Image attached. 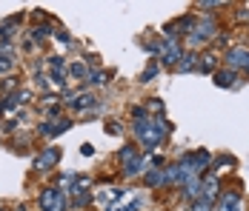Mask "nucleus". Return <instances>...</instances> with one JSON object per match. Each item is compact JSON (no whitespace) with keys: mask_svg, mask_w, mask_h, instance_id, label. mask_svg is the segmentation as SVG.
<instances>
[{"mask_svg":"<svg viewBox=\"0 0 249 211\" xmlns=\"http://www.w3.org/2000/svg\"><path fill=\"white\" fill-rule=\"evenodd\" d=\"M218 211H244V209H241V197H238V194H224L221 209H218Z\"/></svg>","mask_w":249,"mask_h":211,"instance_id":"nucleus-6","label":"nucleus"},{"mask_svg":"<svg viewBox=\"0 0 249 211\" xmlns=\"http://www.w3.org/2000/svg\"><path fill=\"white\" fill-rule=\"evenodd\" d=\"M54 160H57V151H49V154H43V157H40V160H37V168H43V165H46V168H49V165L54 163Z\"/></svg>","mask_w":249,"mask_h":211,"instance_id":"nucleus-9","label":"nucleus"},{"mask_svg":"<svg viewBox=\"0 0 249 211\" xmlns=\"http://www.w3.org/2000/svg\"><path fill=\"white\" fill-rule=\"evenodd\" d=\"M178 57H183L180 46H178L175 40H166V43H163V63H178Z\"/></svg>","mask_w":249,"mask_h":211,"instance_id":"nucleus-4","label":"nucleus"},{"mask_svg":"<svg viewBox=\"0 0 249 211\" xmlns=\"http://www.w3.org/2000/svg\"><path fill=\"white\" fill-rule=\"evenodd\" d=\"M198 69L206 71V74H215V71H218V60H215V54H206V57H200V60H198Z\"/></svg>","mask_w":249,"mask_h":211,"instance_id":"nucleus-8","label":"nucleus"},{"mask_svg":"<svg viewBox=\"0 0 249 211\" xmlns=\"http://www.w3.org/2000/svg\"><path fill=\"white\" fill-rule=\"evenodd\" d=\"M40 203H43V209H49V211H63V194L46 191V194L40 197Z\"/></svg>","mask_w":249,"mask_h":211,"instance_id":"nucleus-3","label":"nucleus"},{"mask_svg":"<svg viewBox=\"0 0 249 211\" xmlns=\"http://www.w3.org/2000/svg\"><path fill=\"white\" fill-rule=\"evenodd\" d=\"M226 57V66L232 71H241V69H247V60H249V49L244 46H232L229 51L224 54Z\"/></svg>","mask_w":249,"mask_h":211,"instance_id":"nucleus-2","label":"nucleus"},{"mask_svg":"<svg viewBox=\"0 0 249 211\" xmlns=\"http://www.w3.org/2000/svg\"><path fill=\"white\" fill-rule=\"evenodd\" d=\"M235 77H238V71H232V69H221V71H215V83L218 86H235Z\"/></svg>","mask_w":249,"mask_h":211,"instance_id":"nucleus-5","label":"nucleus"},{"mask_svg":"<svg viewBox=\"0 0 249 211\" xmlns=\"http://www.w3.org/2000/svg\"><path fill=\"white\" fill-rule=\"evenodd\" d=\"M212 37H215V23H212V20L195 26V29L189 32V43H192V46H203V43H209Z\"/></svg>","mask_w":249,"mask_h":211,"instance_id":"nucleus-1","label":"nucleus"},{"mask_svg":"<svg viewBox=\"0 0 249 211\" xmlns=\"http://www.w3.org/2000/svg\"><path fill=\"white\" fill-rule=\"evenodd\" d=\"M198 54H192V51H189V54H183V60H178V69L180 71H195L198 69Z\"/></svg>","mask_w":249,"mask_h":211,"instance_id":"nucleus-7","label":"nucleus"}]
</instances>
